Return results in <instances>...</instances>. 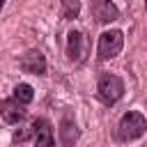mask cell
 <instances>
[{
    "mask_svg": "<svg viewBox=\"0 0 147 147\" xmlns=\"http://www.w3.org/2000/svg\"><path fill=\"white\" fill-rule=\"evenodd\" d=\"M18 67L25 71V74H32V76H44L46 74V57L41 55V51L32 48V51H25L18 60Z\"/></svg>",
    "mask_w": 147,
    "mask_h": 147,
    "instance_id": "cell-4",
    "label": "cell"
},
{
    "mask_svg": "<svg viewBox=\"0 0 147 147\" xmlns=\"http://www.w3.org/2000/svg\"><path fill=\"white\" fill-rule=\"evenodd\" d=\"M2 7H5V0H0V9H2Z\"/></svg>",
    "mask_w": 147,
    "mask_h": 147,
    "instance_id": "cell-12",
    "label": "cell"
},
{
    "mask_svg": "<svg viewBox=\"0 0 147 147\" xmlns=\"http://www.w3.org/2000/svg\"><path fill=\"white\" fill-rule=\"evenodd\" d=\"M94 16H96V21H101V23H113V21H117L119 9H117L110 0H96V2H94Z\"/></svg>",
    "mask_w": 147,
    "mask_h": 147,
    "instance_id": "cell-8",
    "label": "cell"
},
{
    "mask_svg": "<svg viewBox=\"0 0 147 147\" xmlns=\"http://www.w3.org/2000/svg\"><path fill=\"white\" fill-rule=\"evenodd\" d=\"M30 136H32V140H34L37 145H41V147L53 145V131H51V124H48L46 119H41V117L32 122V126H30Z\"/></svg>",
    "mask_w": 147,
    "mask_h": 147,
    "instance_id": "cell-7",
    "label": "cell"
},
{
    "mask_svg": "<svg viewBox=\"0 0 147 147\" xmlns=\"http://www.w3.org/2000/svg\"><path fill=\"white\" fill-rule=\"evenodd\" d=\"M145 9H147V0H145Z\"/></svg>",
    "mask_w": 147,
    "mask_h": 147,
    "instance_id": "cell-13",
    "label": "cell"
},
{
    "mask_svg": "<svg viewBox=\"0 0 147 147\" xmlns=\"http://www.w3.org/2000/svg\"><path fill=\"white\" fill-rule=\"evenodd\" d=\"M96 94H99V99H101L106 106L117 103V101L122 99V94H124V83H122V78L115 76V74H101V76H99V83H96Z\"/></svg>",
    "mask_w": 147,
    "mask_h": 147,
    "instance_id": "cell-2",
    "label": "cell"
},
{
    "mask_svg": "<svg viewBox=\"0 0 147 147\" xmlns=\"http://www.w3.org/2000/svg\"><path fill=\"white\" fill-rule=\"evenodd\" d=\"M60 140H62V145H74L78 140V129H76V124L71 119H62V124H60Z\"/></svg>",
    "mask_w": 147,
    "mask_h": 147,
    "instance_id": "cell-9",
    "label": "cell"
},
{
    "mask_svg": "<svg viewBox=\"0 0 147 147\" xmlns=\"http://www.w3.org/2000/svg\"><path fill=\"white\" fill-rule=\"evenodd\" d=\"M64 5V18H76L80 11V0H62Z\"/></svg>",
    "mask_w": 147,
    "mask_h": 147,
    "instance_id": "cell-11",
    "label": "cell"
},
{
    "mask_svg": "<svg viewBox=\"0 0 147 147\" xmlns=\"http://www.w3.org/2000/svg\"><path fill=\"white\" fill-rule=\"evenodd\" d=\"M147 131V119L138 113V110H129L122 115L119 124H117V138L119 140H136Z\"/></svg>",
    "mask_w": 147,
    "mask_h": 147,
    "instance_id": "cell-1",
    "label": "cell"
},
{
    "mask_svg": "<svg viewBox=\"0 0 147 147\" xmlns=\"http://www.w3.org/2000/svg\"><path fill=\"white\" fill-rule=\"evenodd\" d=\"M85 53H87V39H85V34L78 32V30H71L67 34V55L74 62H83Z\"/></svg>",
    "mask_w": 147,
    "mask_h": 147,
    "instance_id": "cell-5",
    "label": "cell"
},
{
    "mask_svg": "<svg viewBox=\"0 0 147 147\" xmlns=\"http://www.w3.org/2000/svg\"><path fill=\"white\" fill-rule=\"evenodd\" d=\"M0 117H2L7 124H21V122L25 119L23 103L16 101V99H2V101H0Z\"/></svg>",
    "mask_w": 147,
    "mask_h": 147,
    "instance_id": "cell-6",
    "label": "cell"
},
{
    "mask_svg": "<svg viewBox=\"0 0 147 147\" xmlns=\"http://www.w3.org/2000/svg\"><path fill=\"white\" fill-rule=\"evenodd\" d=\"M122 46H124V32L122 30H106L99 37V46H96L99 60H113L115 55H119Z\"/></svg>",
    "mask_w": 147,
    "mask_h": 147,
    "instance_id": "cell-3",
    "label": "cell"
},
{
    "mask_svg": "<svg viewBox=\"0 0 147 147\" xmlns=\"http://www.w3.org/2000/svg\"><path fill=\"white\" fill-rule=\"evenodd\" d=\"M14 99L25 106V103H30V101L34 99V92H32V87H30L28 83H18V85L14 87Z\"/></svg>",
    "mask_w": 147,
    "mask_h": 147,
    "instance_id": "cell-10",
    "label": "cell"
}]
</instances>
